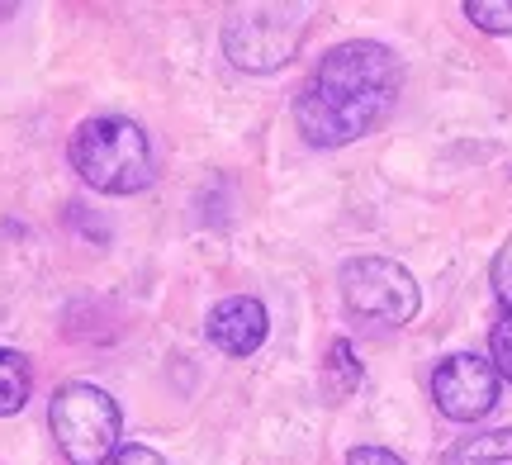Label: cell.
I'll list each match as a JSON object with an SVG mask.
<instances>
[{"mask_svg":"<svg viewBox=\"0 0 512 465\" xmlns=\"http://www.w3.org/2000/svg\"><path fill=\"white\" fill-rule=\"evenodd\" d=\"M441 465H512V428H489L460 437Z\"/></svg>","mask_w":512,"mask_h":465,"instance_id":"obj_8","label":"cell"},{"mask_svg":"<svg viewBox=\"0 0 512 465\" xmlns=\"http://www.w3.org/2000/svg\"><path fill=\"white\" fill-rule=\"evenodd\" d=\"M489 280H494V295L503 309H512V238L498 247V257H494V271H489Z\"/></svg>","mask_w":512,"mask_h":465,"instance_id":"obj_13","label":"cell"},{"mask_svg":"<svg viewBox=\"0 0 512 465\" xmlns=\"http://www.w3.org/2000/svg\"><path fill=\"white\" fill-rule=\"evenodd\" d=\"M489 361H494L498 380H512V309H503L489 333Z\"/></svg>","mask_w":512,"mask_h":465,"instance_id":"obj_12","label":"cell"},{"mask_svg":"<svg viewBox=\"0 0 512 465\" xmlns=\"http://www.w3.org/2000/svg\"><path fill=\"white\" fill-rule=\"evenodd\" d=\"M0 15H15V5H0Z\"/></svg>","mask_w":512,"mask_h":465,"instance_id":"obj_16","label":"cell"},{"mask_svg":"<svg viewBox=\"0 0 512 465\" xmlns=\"http://www.w3.org/2000/svg\"><path fill=\"white\" fill-rule=\"evenodd\" d=\"M48 428L67 465H114L119 437H124V413L100 385L67 380L48 399Z\"/></svg>","mask_w":512,"mask_h":465,"instance_id":"obj_3","label":"cell"},{"mask_svg":"<svg viewBox=\"0 0 512 465\" xmlns=\"http://www.w3.org/2000/svg\"><path fill=\"white\" fill-rule=\"evenodd\" d=\"M67 162L100 195H138L152 186V143L143 124H133L124 114L81 119L67 143Z\"/></svg>","mask_w":512,"mask_h":465,"instance_id":"obj_2","label":"cell"},{"mask_svg":"<svg viewBox=\"0 0 512 465\" xmlns=\"http://www.w3.org/2000/svg\"><path fill=\"white\" fill-rule=\"evenodd\" d=\"M114 465H166V461H162V456H157L152 447H119Z\"/></svg>","mask_w":512,"mask_h":465,"instance_id":"obj_15","label":"cell"},{"mask_svg":"<svg viewBox=\"0 0 512 465\" xmlns=\"http://www.w3.org/2000/svg\"><path fill=\"white\" fill-rule=\"evenodd\" d=\"M323 390H328V399H351L361 390V361H356V347L347 337H337L323 356Z\"/></svg>","mask_w":512,"mask_h":465,"instance_id":"obj_10","label":"cell"},{"mask_svg":"<svg viewBox=\"0 0 512 465\" xmlns=\"http://www.w3.org/2000/svg\"><path fill=\"white\" fill-rule=\"evenodd\" d=\"M309 34L304 5H238L223 24V53L242 72H280Z\"/></svg>","mask_w":512,"mask_h":465,"instance_id":"obj_4","label":"cell"},{"mask_svg":"<svg viewBox=\"0 0 512 465\" xmlns=\"http://www.w3.org/2000/svg\"><path fill=\"white\" fill-rule=\"evenodd\" d=\"M498 371L494 361H484L475 352H456L446 356L437 371H432V399H437V409L446 418H456V423H479V418H489L498 404Z\"/></svg>","mask_w":512,"mask_h":465,"instance_id":"obj_6","label":"cell"},{"mask_svg":"<svg viewBox=\"0 0 512 465\" xmlns=\"http://www.w3.org/2000/svg\"><path fill=\"white\" fill-rule=\"evenodd\" d=\"M34 394V366L15 347H0V418H15Z\"/></svg>","mask_w":512,"mask_h":465,"instance_id":"obj_9","label":"cell"},{"mask_svg":"<svg viewBox=\"0 0 512 465\" xmlns=\"http://www.w3.org/2000/svg\"><path fill=\"white\" fill-rule=\"evenodd\" d=\"M347 465H403V456H394L389 447H351Z\"/></svg>","mask_w":512,"mask_h":465,"instance_id":"obj_14","label":"cell"},{"mask_svg":"<svg viewBox=\"0 0 512 465\" xmlns=\"http://www.w3.org/2000/svg\"><path fill=\"white\" fill-rule=\"evenodd\" d=\"M209 342L228 356H252L266 333H271V318H266V304L252 295H233V299H219L209 309V323H204Z\"/></svg>","mask_w":512,"mask_h":465,"instance_id":"obj_7","label":"cell"},{"mask_svg":"<svg viewBox=\"0 0 512 465\" xmlns=\"http://www.w3.org/2000/svg\"><path fill=\"white\" fill-rule=\"evenodd\" d=\"M403 91V62L375 38H351L318 57L304 91L294 95V124L313 148H347L380 129Z\"/></svg>","mask_w":512,"mask_h":465,"instance_id":"obj_1","label":"cell"},{"mask_svg":"<svg viewBox=\"0 0 512 465\" xmlns=\"http://www.w3.org/2000/svg\"><path fill=\"white\" fill-rule=\"evenodd\" d=\"M465 15L484 34H512V0H465Z\"/></svg>","mask_w":512,"mask_h":465,"instance_id":"obj_11","label":"cell"},{"mask_svg":"<svg viewBox=\"0 0 512 465\" xmlns=\"http://www.w3.org/2000/svg\"><path fill=\"white\" fill-rule=\"evenodd\" d=\"M342 304L361 323L399 328V323H413L422 295L418 280L408 276V266L389 257H356L342 266Z\"/></svg>","mask_w":512,"mask_h":465,"instance_id":"obj_5","label":"cell"}]
</instances>
